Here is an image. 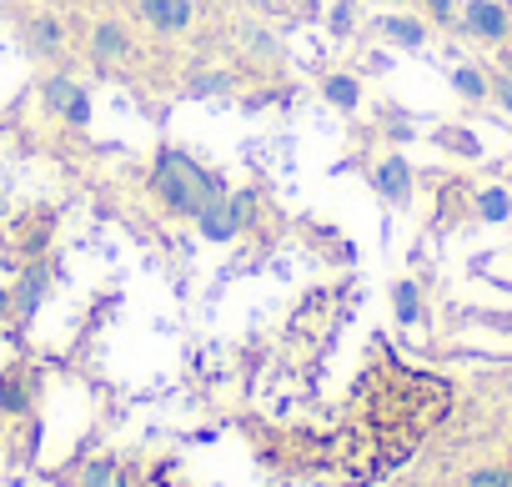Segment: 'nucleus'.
<instances>
[{
	"instance_id": "20e7f679",
	"label": "nucleus",
	"mask_w": 512,
	"mask_h": 487,
	"mask_svg": "<svg viewBox=\"0 0 512 487\" xmlns=\"http://www.w3.org/2000/svg\"><path fill=\"white\" fill-rule=\"evenodd\" d=\"M372 186H377V196L387 201V206H412V166H407V156H382L377 166H372Z\"/></svg>"
},
{
	"instance_id": "6e6552de",
	"label": "nucleus",
	"mask_w": 512,
	"mask_h": 487,
	"mask_svg": "<svg viewBox=\"0 0 512 487\" xmlns=\"http://www.w3.org/2000/svg\"><path fill=\"white\" fill-rule=\"evenodd\" d=\"M91 51H96L101 61H121V56H131V36H126V26H121V21H101V26L91 31Z\"/></svg>"
},
{
	"instance_id": "ddd939ff",
	"label": "nucleus",
	"mask_w": 512,
	"mask_h": 487,
	"mask_svg": "<svg viewBox=\"0 0 512 487\" xmlns=\"http://www.w3.org/2000/svg\"><path fill=\"white\" fill-rule=\"evenodd\" d=\"M0 412H11V417L31 412V387L21 382V372H0Z\"/></svg>"
},
{
	"instance_id": "9b49d317",
	"label": "nucleus",
	"mask_w": 512,
	"mask_h": 487,
	"mask_svg": "<svg viewBox=\"0 0 512 487\" xmlns=\"http://www.w3.org/2000/svg\"><path fill=\"white\" fill-rule=\"evenodd\" d=\"M241 46H246V56H256V61H287L282 41H277L272 31H262V26H241Z\"/></svg>"
},
{
	"instance_id": "7ed1b4c3",
	"label": "nucleus",
	"mask_w": 512,
	"mask_h": 487,
	"mask_svg": "<svg viewBox=\"0 0 512 487\" xmlns=\"http://www.w3.org/2000/svg\"><path fill=\"white\" fill-rule=\"evenodd\" d=\"M41 101L51 116H61L66 126H86L91 121V96L71 81V76H46L41 81Z\"/></svg>"
},
{
	"instance_id": "bb28decb",
	"label": "nucleus",
	"mask_w": 512,
	"mask_h": 487,
	"mask_svg": "<svg viewBox=\"0 0 512 487\" xmlns=\"http://www.w3.org/2000/svg\"><path fill=\"white\" fill-rule=\"evenodd\" d=\"M507 397H512V377H507Z\"/></svg>"
},
{
	"instance_id": "6ab92c4d",
	"label": "nucleus",
	"mask_w": 512,
	"mask_h": 487,
	"mask_svg": "<svg viewBox=\"0 0 512 487\" xmlns=\"http://www.w3.org/2000/svg\"><path fill=\"white\" fill-rule=\"evenodd\" d=\"M467 487H512V472L507 467H472Z\"/></svg>"
},
{
	"instance_id": "4be33fe9",
	"label": "nucleus",
	"mask_w": 512,
	"mask_h": 487,
	"mask_svg": "<svg viewBox=\"0 0 512 487\" xmlns=\"http://www.w3.org/2000/svg\"><path fill=\"white\" fill-rule=\"evenodd\" d=\"M492 101H497V106L512 116V76H502V71L492 76Z\"/></svg>"
},
{
	"instance_id": "1a4fd4ad",
	"label": "nucleus",
	"mask_w": 512,
	"mask_h": 487,
	"mask_svg": "<svg viewBox=\"0 0 512 487\" xmlns=\"http://www.w3.org/2000/svg\"><path fill=\"white\" fill-rule=\"evenodd\" d=\"M41 302H46V272H26V277H21V287L11 292V312H16L21 322H31Z\"/></svg>"
},
{
	"instance_id": "a878e982",
	"label": "nucleus",
	"mask_w": 512,
	"mask_h": 487,
	"mask_svg": "<svg viewBox=\"0 0 512 487\" xmlns=\"http://www.w3.org/2000/svg\"><path fill=\"white\" fill-rule=\"evenodd\" d=\"M246 6H256V11H277V6H272V0H246Z\"/></svg>"
},
{
	"instance_id": "0eeeda50",
	"label": "nucleus",
	"mask_w": 512,
	"mask_h": 487,
	"mask_svg": "<svg viewBox=\"0 0 512 487\" xmlns=\"http://www.w3.org/2000/svg\"><path fill=\"white\" fill-rule=\"evenodd\" d=\"M377 31H382L392 46H402V51H422V46H427V21H417V16H382Z\"/></svg>"
},
{
	"instance_id": "412c9836",
	"label": "nucleus",
	"mask_w": 512,
	"mask_h": 487,
	"mask_svg": "<svg viewBox=\"0 0 512 487\" xmlns=\"http://www.w3.org/2000/svg\"><path fill=\"white\" fill-rule=\"evenodd\" d=\"M422 16L437 26H457V0H422Z\"/></svg>"
},
{
	"instance_id": "b1692460",
	"label": "nucleus",
	"mask_w": 512,
	"mask_h": 487,
	"mask_svg": "<svg viewBox=\"0 0 512 487\" xmlns=\"http://www.w3.org/2000/svg\"><path fill=\"white\" fill-rule=\"evenodd\" d=\"M497 66H502V76H512V46H502V51H497Z\"/></svg>"
},
{
	"instance_id": "39448f33",
	"label": "nucleus",
	"mask_w": 512,
	"mask_h": 487,
	"mask_svg": "<svg viewBox=\"0 0 512 487\" xmlns=\"http://www.w3.org/2000/svg\"><path fill=\"white\" fill-rule=\"evenodd\" d=\"M196 226H201V236L206 241H216V247H226V241H236L241 236V216H236V206H231V191L221 196V201H206V211L196 216Z\"/></svg>"
},
{
	"instance_id": "dca6fc26",
	"label": "nucleus",
	"mask_w": 512,
	"mask_h": 487,
	"mask_svg": "<svg viewBox=\"0 0 512 487\" xmlns=\"http://www.w3.org/2000/svg\"><path fill=\"white\" fill-rule=\"evenodd\" d=\"M452 86H457L462 101H487V96H492V81H487L477 66H457V71H452Z\"/></svg>"
},
{
	"instance_id": "cd10ccee",
	"label": "nucleus",
	"mask_w": 512,
	"mask_h": 487,
	"mask_svg": "<svg viewBox=\"0 0 512 487\" xmlns=\"http://www.w3.org/2000/svg\"><path fill=\"white\" fill-rule=\"evenodd\" d=\"M387 6H402V0H387Z\"/></svg>"
},
{
	"instance_id": "423d86ee",
	"label": "nucleus",
	"mask_w": 512,
	"mask_h": 487,
	"mask_svg": "<svg viewBox=\"0 0 512 487\" xmlns=\"http://www.w3.org/2000/svg\"><path fill=\"white\" fill-rule=\"evenodd\" d=\"M141 16H146L156 31L176 36V31H186V26H191L196 6H191V0H141Z\"/></svg>"
},
{
	"instance_id": "4468645a",
	"label": "nucleus",
	"mask_w": 512,
	"mask_h": 487,
	"mask_svg": "<svg viewBox=\"0 0 512 487\" xmlns=\"http://www.w3.org/2000/svg\"><path fill=\"white\" fill-rule=\"evenodd\" d=\"M81 487H126V467H121V457H96V462L81 472Z\"/></svg>"
},
{
	"instance_id": "f3484780",
	"label": "nucleus",
	"mask_w": 512,
	"mask_h": 487,
	"mask_svg": "<svg viewBox=\"0 0 512 487\" xmlns=\"http://www.w3.org/2000/svg\"><path fill=\"white\" fill-rule=\"evenodd\" d=\"M432 141H437V146H447V151H457V156H477V151H482L472 131H447V126H442Z\"/></svg>"
},
{
	"instance_id": "2eb2a0df",
	"label": "nucleus",
	"mask_w": 512,
	"mask_h": 487,
	"mask_svg": "<svg viewBox=\"0 0 512 487\" xmlns=\"http://www.w3.org/2000/svg\"><path fill=\"white\" fill-rule=\"evenodd\" d=\"M512 216V191H502V186H487V191H477V221H507Z\"/></svg>"
},
{
	"instance_id": "aec40b11",
	"label": "nucleus",
	"mask_w": 512,
	"mask_h": 487,
	"mask_svg": "<svg viewBox=\"0 0 512 487\" xmlns=\"http://www.w3.org/2000/svg\"><path fill=\"white\" fill-rule=\"evenodd\" d=\"M327 26H332L337 36H352V26H357V0H337L332 16H327Z\"/></svg>"
},
{
	"instance_id": "393cba45",
	"label": "nucleus",
	"mask_w": 512,
	"mask_h": 487,
	"mask_svg": "<svg viewBox=\"0 0 512 487\" xmlns=\"http://www.w3.org/2000/svg\"><path fill=\"white\" fill-rule=\"evenodd\" d=\"M6 312H11V292H6V287H0V317H6Z\"/></svg>"
},
{
	"instance_id": "c85d7f7f",
	"label": "nucleus",
	"mask_w": 512,
	"mask_h": 487,
	"mask_svg": "<svg viewBox=\"0 0 512 487\" xmlns=\"http://www.w3.org/2000/svg\"><path fill=\"white\" fill-rule=\"evenodd\" d=\"M402 487H417V482H402Z\"/></svg>"
},
{
	"instance_id": "5701e85b",
	"label": "nucleus",
	"mask_w": 512,
	"mask_h": 487,
	"mask_svg": "<svg viewBox=\"0 0 512 487\" xmlns=\"http://www.w3.org/2000/svg\"><path fill=\"white\" fill-rule=\"evenodd\" d=\"M226 86H231L226 76H196V81H191V91H196V96H221Z\"/></svg>"
},
{
	"instance_id": "f257e3e1",
	"label": "nucleus",
	"mask_w": 512,
	"mask_h": 487,
	"mask_svg": "<svg viewBox=\"0 0 512 487\" xmlns=\"http://www.w3.org/2000/svg\"><path fill=\"white\" fill-rule=\"evenodd\" d=\"M151 196L161 201L166 216H191L196 221L206 211V201H221L226 196V181L216 171H206L196 156L166 146L156 156V171H151Z\"/></svg>"
},
{
	"instance_id": "f8f14e48",
	"label": "nucleus",
	"mask_w": 512,
	"mask_h": 487,
	"mask_svg": "<svg viewBox=\"0 0 512 487\" xmlns=\"http://www.w3.org/2000/svg\"><path fill=\"white\" fill-rule=\"evenodd\" d=\"M392 312H397L402 327H417L422 322V287L417 282H397L392 287Z\"/></svg>"
},
{
	"instance_id": "f03ea898",
	"label": "nucleus",
	"mask_w": 512,
	"mask_h": 487,
	"mask_svg": "<svg viewBox=\"0 0 512 487\" xmlns=\"http://www.w3.org/2000/svg\"><path fill=\"white\" fill-rule=\"evenodd\" d=\"M457 26L472 36V41H487V46H507L512 36V11L502 0H462L457 11Z\"/></svg>"
},
{
	"instance_id": "9d476101",
	"label": "nucleus",
	"mask_w": 512,
	"mask_h": 487,
	"mask_svg": "<svg viewBox=\"0 0 512 487\" xmlns=\"http://www.w3.org/2000/svg\"><path fill=\"white\" fill-rule=\"evenodd\" d=\"M322 101H332L337 111H357L362 106V81L357 76H322Z\"/></svg>"
},
{
	"instance_id": "a211bd4d",
	"label": "nucleus",
	"mask_w": 512,
	"mask_h": 487,
	"mask_svg": "<svg viewBox=\"0 0 512 487\" xmlns=\"http://www.w3.org/2000/svg\"><path fill=\"white\" fill-rule=\"evenodd\" d=\"M31 41H36L46 56H56V51H61V26H56L51 16H41V21L31 26Z\"/></svg>"
}]
</instances>
